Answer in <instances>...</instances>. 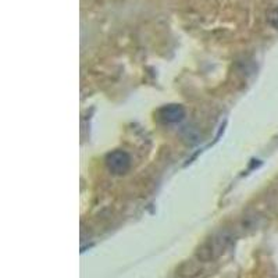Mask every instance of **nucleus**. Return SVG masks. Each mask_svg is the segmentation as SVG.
Segmentation results:
<instances>
[{"label": "nucleus", "mask_w": 278, "mask_h": 278, "mask_svg": "<svg viewBox=\"0 0 278 278\" xmlns=\"http://www.w3.org/2000/svg\"><path fill=\"white\" fill-rule=\"evenodd\" d=\"M106 166L113 174H126L131 167V157L128 156V153L123 150H114L107 154Z\"/></svg>", "instance_id": "f257e3e1"}, {"label": "nucleus", "mask_w": 278, "mask_h": 278, "mask_svg": "<svg viewBox=\"0 0 278 278\" xmlns=\"http://www.w3.org/2000/svg\"><path fill=\"white\" fill-rule=\"evenodd\" d=\"M185 117V110L180 104H169L157 111V120L163 124H175Z\"/></svg>", "instance_id": "f03ea898"}, {"label": "nucleus", "mask_w": 278, "mask_h": 278, "mask_svg": "<svg viewBox=\"0 0 278 278\" xmlns=\"http://www.w3.org/2000/svg\"><path fill=\"white\" fill-rule=\"evenodd\" d=\"M268 22L274 28H278V9H274L268 13Z\"/></svg>", "instance_id": "7ed1b4c3"}]
</instances>
